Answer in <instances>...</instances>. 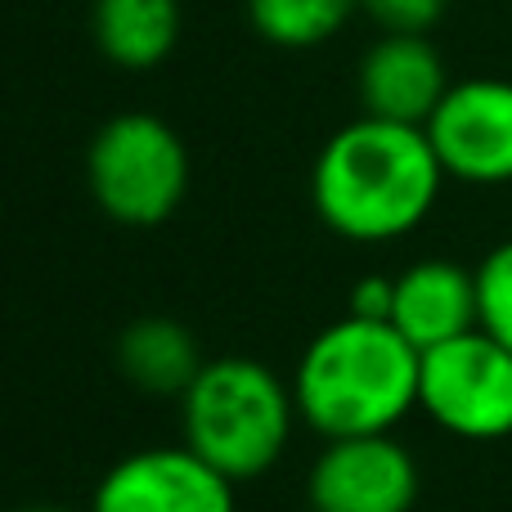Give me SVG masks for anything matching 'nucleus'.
<instances>
[{
  "label": "nucleus",
  "mask_w": 512,
  "mask_h": 512,
  "mask_svg": "<svg viewBox=\"0 0 512 512\" xmlns=\"http://www.w3.org/2000/svg\"><path fill=\"white\" fill-rule=\"evenodd\" d=\"M423 126L382 122L364 113L328 135L310 171L315 212L337 239L396 243L432 216L445 185Z\"/></svg>",
  "instance_id": "1"
},
{
  "label": "nucleus",
  "mask_w": 512,
  "mask_h": 512,
  "mask_svg": "<svg viewBox=\"0 0 512 512\" xmlns=\"http://www.w3.org/2000/svg\"><path fill=\"white\" fill-rule=\"evenodd\" d=\"M423 351L387 319H337L310 337L292 373L306 427L324 441L396 432L418 409Z\"/></svg>",
  "instance_id": "2"
},
{
  "label": "nucleus",
  "mask_w": 512,
  "mask_h": 512,
  "mask_svg": "<svg viewBox=\"0 0 512 512\" xmlns=\"http://www.w3.org/2000/svg\"><path fill=\"white\" fill-rule=\"evenodd\" d=\"M185 445L239 486L283 459L297 427V396L270 364L221 355L198 369L185 396Z\"/></svg>",
  "instance_id": "3"
},
{
  "label": "nucleus",
  "mask_w": 512,
  "mask_h": 512,
  "mask_svg": "<svg viewBox=\"0 0 512 512\" xmlns=\"http://www.w3.org/2000/svg\"><path fill=\"white\" fill-rule=\"evenodd\" d=\"M86 185L108 221L153 230L185 203L189 149L162 117L117 113L86 149Z\"/></svg>",
  "instance_id": "4"
},
{
  "label": "nucleus",
  "mask_w": 512,
  "mask_h": 512,
  "mask_svg": "<svg viewBox=\"0 0 512 512\" xmlns=\"http://www.w3.org/2000/svg\"><path fill=\"white\" fill-rule=\"evenodd\" d=\"M418 409L459 441L512 436V351L486 328L423 351Z\"/></svg>",
  "instance_id": "5"
},
{
  "label": "nucleus",
  "mask_w": 512,
  "mask_h": 512,
  "mask_svg": "<svg viewBox=\"0 0 512 512\" xmlns=\"http://www.w3.org/2000/svg\"><path fill=\"white\" fill-rule=\"evenodd\" d=\"M423 131L450 180L477 189L512 185V81H454Z\"/></svg>",
  "instance_id": "6"
},
{
  "label": "nucleus",
  "mask_w": 512,
  "mask_h": 512,
  "mask_svg": "<svg viewBox=\"0 0 512 512\" xmlns=\"http://www.w3.org/2000/svg\"><path fill=\"white\" fill-rule=\"evenodd\" d=\"M418 459L382 436H342L319 450L306 495L315 512H409L418 504Z\"/></svg>",
  "instance_id": "7"
},
{
  "label": "nucleus",
  "mask_w": 512,
  "mask_h": 512,
  "mask_svg": "<svg viewBox=\"0 0 512 512\" xmlns=\"http://www.w3.org/2000/svg\"><path fill=\"white\" fill-rule=\"evenodd\" d=\"M90 512H234V481L189 445H153L104 472Z\"/></svg>",
  "instance_id": "8"
},
{
  "label": "nucleus",
  "mask_w": 512,
  "mask_h": 512,
  "mask_svg": "<svg viewBox=\"0 0 512 512\" xmlns=\"http://www.w3.org/2000/svg\"><path fill=\"white\" fill-rule=\"evenodd\" d=\"M360 104L382 122L427 126L445 90L454 86L445 59L427 36L418 32H382L360 59Z\"/></svg>",
  "instance_id": "9"
},
{
  "label": "nucleus",
  "mask_w": 512,
  "mask_h": 512,
  "mask_svg": "<svg viewBox=\"0 0 512 512\" xmlns=\"http://www.w3.org/2000/svg\"><path fill=\"white\" fill-rule=\"evenodd\" d=\"M391 324L418 346L432 351L454 337L481 328V297H477V270L445 256L414 261L396 274V306Z\"/></svg>",
  "instance_id": "10"
},
{
  "label": "nucleus",
  "mask_w": 512,
  "mask_h": 512,
  "mask_svg": "<svg viewBox=\"0 0 512 512\" xmlns=\"http://www.w3.org/2000/svg\"><path fill=\"white\" fill-rule=\"evenodd\" d=\"M90 32L113 68L149 72L180 41V0H95Z\"/></svg>",
  "instance_id": "11"
},
{
  "label": "nucleus",
  "mask_w": 512,
  "mask_h": 512,
  "mask_svg": "<svg viewBox=\"0 0 512 512\" xmlns=\"http://www.w3.org/2000/svg\"><path fill=\"white\" fill-rule=\"evenodd\" d=\"M117 364L135 387L153 391V396H185L189 382L203 369V351H198L194 333L176 319H135L122 337H117Z\"/></svg>",
  "instance_id": "12"
},
{
  "label": "nucleus",
  "mask_w": 512,
  "mask_h": 512,
  "mask_svg": "<svg viewBox=\"0 0 512 512\" xmlns=\"http://www.w3.org/2000/svg\"><path fill=\"white\" fill-rule=\"evenodd\" d=\"M355 9L360 0H248L256 36L279 50H310L333 41Z\"/></svg>",
  "instance_id": "13"
},
{
  "label": "nucleus",
  "mask_w": 512,
  "mask_h": 512,
  "mask_svg": "<svg viewBox=\"0 0 512 512\" xmlns=\"http://www.w3.org/2000/svg\"><path fill=\"white\" fill-rule=\"evenodd\" d=\"M477 297H481V328L512 351V239L481 256Z\"/></svg>",
  "instance_id": "14"
},
{
  "label": "nucleus",
  "mask_w": 512,
  "mask_h": 512,
  "mask_svg": "<svg viewBox=\"0 0 512 512\" xmlns=\"http://www.w3.org/2000/svg\"><path fill=\"white\" fill-rule=\"evenodd\" d=\"M450 0H360V9L382 27V32H418L427 36L441 23Z\"/></svg>",
  "instance_id": "15"
},
{
  "label": "nucleus",
  "mask_w": 512,
  "mask_h": 512,
  "mask_svg": "<svg viewBox=\"0 0 512 512\" xmlns=\"http://www.w3.org/2000/svg\"><path fill=\"white\" fill-rule=\"evenodd\" d=\"M391 306H396V279L387 274H364L351 288V310L346 315L355 319H387L391 324Z\"/></svg>",
  "instance_id": "16"
},
{
  "label": "nucleus",
  "mask_w": 512,
  "mask_h": 512,
  "mask_svg": "<svg viewBox=\"0 0 512 512\" xmlns=\"http://www.w3.org/2000/svg\"><path fill=\"white\" fill-rule=\"evenodd\" d=\"M18 512H72V508H54V504H32V508H18Z\"/></svg>",
  "instance_id": "17"
}]
</instances>
